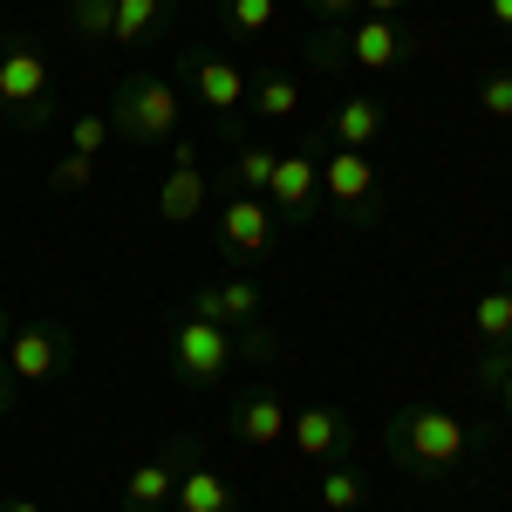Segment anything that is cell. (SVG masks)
I'll return each instance as SVG.
<instances>
[{"mask_svg":"<svg viewBox=\"0 0 512 512\" xmlns=\"http://www.w3.org/2000/svg\"><path fill=\"white\" fill-rule=\"evenodd\" d=\"M308 7H315L321 21H349V14L362 7V0H308Z\"/></svg>","mask_w":512,"mask_h":512,"instance_id":"obj_30","label":"cell"},{"mask_svg":"<svg viewBox=\"0 0 512 512\" xmlns=\"http://www.w3.org/2000/svg\"><path fill=\"white\" fill-rule=\"evenodd\" d=\"M205 198H212L205 164H171V171H164V185H158L164 226H185V219H198V212H205Z\"/></svg>","mask_w":512,"mask_h":512,"instance_id":"obj_17","label":"cell"},{"mask_svg":"<svg viewBox=\"0 0 512 512\" xmlns=\"http://www.w3.org/2000/svg\"><path fill=\"white\" fill-rule=\"evenodd\" d=\"M383 96H362V89H349L342 103H335V117H328V137L342 144V151H376L383 144Z\"/></svg>","mask_w":512,"mask_h":512,"instance_id":"obj_13","label":"cell"},{"mask_svg":"<svg viewBox=\"0 0 512 512\" xmlns=\"http://www.w3.org/2000/svg\"><path fill=\"white\" fill-rule=\"evenodd\" d=\"M287 444L301 451V458H342L349 451V417L342 410H328V403H315V410H301V417H287Z\"/></svg>","mask_w":512,"mask_h":512,"instance_id":"obj_14","label":"cell"},{"mask_svg":"<svg viewBox=\"0 0 512 512\" xmlns=\"http://www.w3.org/2000/svg\"><path fill=\"white\" fill-rule=\"evenodd\" d=\"M0 512H48L41 499H0Z\"/></svg>","mask_w":512,"mask_h":512,"instance_id":"obj_33","label":"cell"},{"mask_svg":"<svg viewBox=\"0 0 512 512\" xmlns=\"http://www.w3.org/2000/svg\"><path fill=\"white\" fill-rule=\"evenodd\" d=\"M274 158H280V151H267V144H233V192H260V198H267Z\"/></svg>","mask_w":512,"mask_h":512,"instance_id":"obj_21","label":"cell"},{"mask_svg":"<svg viewBox=\"0 0 512 512\" xmlns=\"http://www.w3.org/2000/svg\"><path fill=\"white\" fill-rule=\"evenodd\" d=\"M164 342H171V369H178V383H192V390L226 383V369L239 362L233 328H219V321H205V315H178Z\"/></svg>","mask_w":512,"mask_h":512,"instance_id":"obj_4","label":"cell"},{"mask_svg":"<svg viewBox=\"0 0 512 512\" xmlns=\"http://www.w3.org/2000/svg\"><path fill=\"white\" fill-rule=\"evenodd\" d=\"M383 444H390L396 472L410 478H444L465 465V424L451 410H396Z\"/></svg>","mask_w":512,"mask_h":512,"instance_id":"obj_1","label":"cell"},{"mask_svg":"<svg viewBox=\"0 0 512 512\" xmlns=\"http://www.w3.org/2000/svg\"><path fill=\"white\" fill-rule=\"evenodd\" d=\"M219 246L233 253V260H260L267 246H274V205L260 192H219Z\"/></svg>","mask_w":512,"mask_h":512,"instance_id":"obj_8","label":"cell"},{"mask_svg":"<svg viewBox=\"0 0 512 512\" xmlns=\"http://www.w3.org/2000/svg\"><path fill=\"white\" fill-rule=\"evenodd\" d=\"M506 369H512V342H478V355H472V383H478V390L492 396Z\"/></svg>","mask_w":512,"mask_h":512,"instance_id":"obj_26","label":"cell"},{"mask_svg":"<svg viewBox=\"0 0 512 512\" xmlns=\"http://www.w3.org/2000/svg\"><path fill=\"white\" fill-rule=\"evenodd\" d=\"M321 205H335L349 226H376L383 219V171H376V158L321 144Z\"/></svg>","mask_w":512,"mask_h":512,"instance_id":"obj_3","label":"cell"},{"mask_svg":"<svg viewBox=\"0 0 512 512\" xmlns=\"http://www.w3.org/2000/svg\"><path fill=\"white\" fill-rule=\"evenodd\" d=\"M478 103H485V117L512 123V69H506V76H485V82H478Z\"/></svg>","mask_w":512,"mask_h":512,"instance_id":"obj_29","label":"cell"},{"mask_svg":"<svg viewBox=\"0 0 512 512\" xmlns=\"http://www.w3.org/2000/svg\"><path fill=\"white\" fill-rule=\"evenodd\" d=\"M478 342H512V287H485L472 308Z\"/></svg>","mask_w":512,"mask_h":512,"instance_id":"obj_20","label":"cell"},{"mask_svg":"<svg viewBox=\"0 0 512 512\" xmlns=\"http://www.w3.org/2000/svg\"><path fill=\"white\" fill-rule=\"evenodd\" d=\"M171 512H239L233 478L212 472V465H198V458H185V472H178V492H171Z\"/></svg>","mask_w":512,"mask_h":512,"instance_id":"obj_16","label":"cell"},{"mask_svg":"<svg viewBox=\"0 0 512 512\" xmlns=\"http://www.w3.org/2000/svg\"><path fill=\"white\" fill-rule=\"evenodd\" d=\"M362 7H369V14H390V21H396V14H403L410 0H362Z\"/></svg>","mask_w":512,"mask_h":512,"instance_id":"obj_31","label":"cell"},{"mask_svg":"<svg viewBox=\"0 0 512 512\" xmlns=\"http://www.w3.org/2000/svg\"><path fill=\"white\" fill-rule=\"evenodd\" d=\"M315 499L328 512H355V506H362V472H355V465H328L321 485H315Z\"/></svg>","mask_w":512,"mask_h":512,"instance_id":"obj_22","label":"cell"},{"mask_svg":"<svg viewBox=\"0 0 512 512\" xmlns=\"http://www.w3.org/2000/svg\"><path fill=\"white\" fill-rule=\"evenodd\" d=\"M185 458H192V444H178L171 458H151V465H130V478H123V506L130 512H171V492H178Z\"/></svg>","mask_w":512,"mask_h":512,"instance_id":"obj_11","label":"cell"},{"mask_svg":"<svg viewBox=\"0 0 512 512\" xmlns=\"http://www.w3.org/2000/svg\"><path fill=\"white\" fill-rule=\"evenodd\" d=\"M308 62H315L321 76H342V69H349V28H342V21H328V28L308 41Z\"/></svg>","mask_w":512,"mask_h":512,"instance_id":"obj_23","label":"cell"},{"mask_svg":"<svg viewBox=\"0 0 512 512\" xmlns=\"http://www.w3.org/2000/svg\"><path fill=\"white\" fill-rule=\"evenodd\" d=\"M321 144H294V151H280L274 158V178H267V205H274V219L287 226H301V219H315L321 212Z\"/></svg>","mask_w":512,"mask_h":512,"instance_id":"obj_7","label":"cell"},{"mask_svg":"<svg viewBox=\"0 0 512 512\" xmlns=\"http://www.w3.org/2000/svg\"><path fill=\"white\" fill-rule=\"evenodd\" d=\"M492 396H499V410H506V417H512V369H506V376H499V390H492Z\"/></svg>","mask_w":512,"mask_h":512,"instance_id":"obj_35","label":"cell"},{"mask_svg":"<svg viewBox=\"0 0 512 512\" xmlns=\"http://www.w3.org/2000/svg\"><path fill=\"white\" fill-rule=\"evenodd\" d=\"M246 103H253V117L287 123L294 110H301V82H294V76H274V69H267V76L253 82V96H246Z\"/></svg>","mask_w":512,"mask_h":512,"instance_id":"obj_19","label":"cell"},{"mask_svg":"<svg viewBox=\"0 0 512 512\" xmlns=\"http://www.w3.org/2000/svg\"><path fill=\"white\" fill-rule=\"evenodd\" d=\"M69 328H48V321H14V335L0 342V369L14 383H48V376H69Z\"/></svg>","mask_w":512,"mask_h":512,"instance_id":"obj_6","label":"cell"},{"mask_svg":"<svg viewBox=\"0 0 512 512\" xmlns=\"http://www.w3.org/2000/svg\"><path fill=\"white\" fill-rule=\"evenodd\" d=\"M69 21H76V35H82V41H110L117 0H69Z\"/></svg>","mask_w":512,"mask_h":512,"instance_id":"obj_25","label":"cell"},{"mask_svg":"<svg viewBox=\"0 0 512 512\" xmlns=\"http://www.w3.org/2000/svg\"><path fill=\"white\" fill-rule=\"evenodd\" d=\"M185 69H192V82H198V96H205V110L219 123H233L239 117V103L253 96V82L239 76V62H226V55H185Z\"/></svg>","mask_w":512,"mask_h":512,"instance_id":"obj_10","label":"cell"},{"mask_svg":"<svg viewBox=\"0 0 512 512\" xmlns=\"http://www.w3.org/2000/svg\"><path fill=\"white\" fill-rule=\"evenodd\" d=\"M110 137H117V130H110V117H103V110H89V117L69 123V151H82V158H96Z\"/></svg>","mask_w":512,"mask_h":512,"instance_id":"obj_27","label":"cell"},{"mask_svg":"<svg viewBox=\"0 0 512 512\" xmlns=\"http://www.w3.org/2000/svg\"><path fill=\"white\" fill-rule=\"evenodd\" d=\"M260 308H267V287H260L253 274H226V280H212V287L192 294V315L219 321V328H253Z\"/></svg>","mask_w":512,"mask_h":512,"instance_id":"obj_9","label":"cell"},{"mask_svg":"<svg viewBox=\"0 0 512 512\" xmlns=\"http://www.w3.org/2000/svg\"><path fill=\"white\" fill-rule=\"evenodd\" d=\"M171 21V0H117V21H110V41H151Z\"/></svg>","mask_w":512,"mask_h":512,"instance_id":"obj_18","label":"cell"},{"mask_svg":"<svg viewBox=\"0 0 512 512\" xmlns=\"http://www.w3.org/2000/svg\"><path fill=\"white\" fill-rule=\"evenodd\" d=\"M0 110L21 130H41L55 117V55L41 41H28V35L0 41Z\"/></svg>","mask_w":512,"mask_h":512,"instance_id":"obj_2","label":"cell"},{"mask_svg":"<svg viewBox=\"0 0 512 512\" xmlns=\"http://www.w3.org/2000/svg\"><path fill=\"white\" fill-rule=\"evenodd\" d=\"M7 335H14V315H7V308H0V342H7Z\"/></svg>","mask_w":512,"mask_h":512,"instance_id":"obj_36","label":"cell"},{"mask_svg":"<svg viewBox=\"0 0 512 512\" xmlns=\"http://www.w3.org/2000/svg\"><path fill=\"white\" fill-rule=\"evenodd\" d=\"M89 178H96V158H82V151H69V158L48 164V185H55V192H82Z\"/></svg>","mask_w":512,"mask_h":512,"instance_id":"obj_28","label":"cell"},{"mask_svg":"<svg viewBox=\"0 0 512 512\" xmlns=\"http://www.w3.org/2000/svg\"><path fill=\"white\" fill-rule=\"evenodd\" d=\"M7 410H14V376L0 369V417H7Z\"/></svg>","mask_w":512,"mask_h":512,"instance_id":"obj_34","label":"cell"},{"mask_svg":"<svg viewBox=\"0 0 512 512\" xmlns=\"http://www.w3.org/2000/svg\"><path fill=\"white\" fill-rule=\"evenodd\" d=\"M492 28H506V35H512V0H492Z\"/></svg>","mask_w":512,"mask_h":512,"instance_id":"obj_32","label":"cell"},{"mask_svg":"<svg viewBox=\"0 0 512 512\" xmlns=\"http://www.w3.org/2000/svg\"><path fill=\"white\" fill-rule=\"evenodd\" d=\"M233 437L239 444H253V451H274L280 437H287V403L274 390H253L233 403Z\"/></svg>","mask_w":512,"mask_h":512,"instance_id":"obj_15","label":"cell"},{"mask_svg":"<svg viewBox=\"0 0 512 512\" xmlns=\"http://www.w3.org/2000/svg\"><path fill=\"white\" fill-rule=\"evenodd\" d=\"M110 130L130 144H171L178 137V89L171 76H130L110 103Z\"/></svg>","mask_w":512,"mask_h":512,"instance_id":"obj_5","label":"cell"},{"mask_svg":"<svg viewBox=\"0 0 512 512\" xmlns=\"http://www.w3.org/2000/svg\"><path fill=\"white\" fill-rule=\"evenodd\" d=\"M280 14V0H226V28L233 35H267Z\"/></svg>","mask_w":512,"mask_h":512,"instance_id":"obj_24","label":"cell"},{"mask_svg":"<svg viewBox=\"0 0 512 512\" xmlns=\"http://www.w3.org/2000/svg\"><path fill=\"white\" fill-rule=\"evenodd\" d=\"M349 62L355 69H396V62H410V35L390 14H362L349 28Z\"/></svg>","mask_w":512,"mask_h":512,"instance_id":"obj_12","label":"cell"}]
</instances>
